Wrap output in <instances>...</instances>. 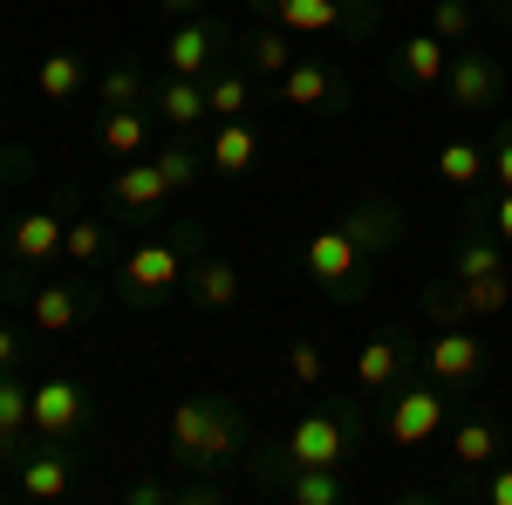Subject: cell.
I'll return each mask as SVG.
<instances>
[{"label":"cell","mask_w":512,"mask_h":505,"mask_svg":"<svg viewBox=\"0 0 512 505\" xmlns=\"http://www.w3.org/2000/svg\"><path fill=\"white\" fill-rule=\"evenodd\" d=\"M512 89V69L506 55H492V48H451V69H444V82H437V96L458 110V117H485V110H499Z\"/></svg>","instance_id":"7"},{"label":"cell","mask_w":512,"mask_h":505,"mask_svg":"<svg viewBox=\"0 0 512 505\" xmlns=\"http://www.w3.org/2000/svg\"><path fill=\"white\" fill-rule=\"evenodd\" d=\"M396 239H410V219L396 212L390 198H355L335 226H321V233L301 239L294 273L315 287L321 301L349 308V301H362V294H369V267L390 253Z\"/></svg>","instance_id":"1"},{"label":"cell","mask_w":512,"mask_h":505,"mask_svg":"<svg viewBox=\"0 0 512 505\" xmlns=\"http://www.w3.org/2000/svg\"><path fill=\"white\" fill-rule=\"evenodd\" d=\"M35 383H21V369H0V471H14L35 444Z\"/></svg>","instance_id":"20"},{"label":"cell","mask_w":512,"mask_h":505,"mask_svg":"<svg viewBox=\"0 0 512 505\" xmlns=\"http://www.w3.org/2000/svg\"><path fill=\"white\" fill-rule=\"evenodd\" d=\"M437 178L444 185H458V198L465 192H485L492 185V157H485V144H472V137H451V144H437Z\"/></svg>","instance_id":"26"},{"label":"cell","mask_w":512,"mask_h":505,"mask_svg":"<svg viewBox=\"0 0 512 505\" xmlns=\"http://www.w3.org/2000/svg\"><path fill=\"white\" fill-rule=\"evenodd\" d=\"M158 137H164V123L151 117V103H137V110H103V117H96V144L110 157H151Z\"/></svg>","instance_id":"25"},{"label":"cell","mask_w":512,"mask_h":505,"mask_svg":"<svg viewBox=\"0 0 512 505\" xmlns=\"http://www.w3.org/2000/svg\"><path fill=\"white\" fill-rule=\"evenodd\" d=\"M123 233H130V226H123L117 212H110V219H82V212H69V233H62V260H69L76 273L110 267V260L123 253Z\"/></svg>","instance_id":"23"},{"label":"cell","mask_w":512,"mask_h":505,"mask_svg":"<svg viewBox=\"0 0 512 505\" xmlns=\"http://www.w3.org/2000/svg\"><path fill=\"white\" fill-rule=\"evenodd\" d=\"M185 301L192 308H205V314H226V308H239V260L233 253H198L192 260V273H185Z\"/></svg>","instance_id":"24"},{"label":"cell","mask_w":512,"mask_h":505,"mask_svg":"<svg viewBox=\"0 0 512 505\" xmlns=\"http://www.w3.org/2000/svg\"><path fill=\"white\" fill-rule=\"evenodd\" d=\"M164 21H192V14H212V0H151Z\"/></svg>","instance_id":"39"},{"label":"cell","mask_w":512,"mask_h":505,"mask_svg":"<svg viewBox=\"0 0 512 505\" xmlns=\"http://www.w3.org/2000/svg\"><path fill=\"white\" fill-rule=\"evenodd\" d=\"M260 485L287 505H349V471H328V465H280Z\"/></svg>","instance_id":"21"},{"label":"cell","mask_w":512,"mask_h":505,"mask_svg":"<svg viewBox=\"0 0 512 505\" xmlns=\"http://www.w3.org/2000/svg\"><path fill=\"white\" fill-rule=\"evenodd\" d=\"M89 89H96V110H137V103H151V76H144L137 55H117Z\"/></svg>","instance_id":"27"},{"label":"cell","mask_w":512,"mask_h":505,"mask_svg":"<svg viewBox=\"0 0 512 505\" xmlns=\"http://www.w3.org/2000/svg\"><path fill=\"white\" fill-rule=\"evenodd\" d=\"M410 369H417V342H410L403 328H376V335H369V342L355 349L349 389L362 396V403H369V410H376V403H383V396H390V389L403 383Z\"/></svg>","instance_id":"11"},{"label":"cell","mask_w":512,"mask_h":505,"mask_svg":"<svg viewBox=\"0 0 512 505\" xmlns=\"http://www.w3.org/2000/svg\"><path fill=\"white\" fill-rule=\"evenodd\" d=\"M103 192H110V212H117L130 233H151V226H164L171 185H164L158 157H123V164H117V178H110Z\"/></svg>","instance_id":"10"},{"label":"cell","mask_w":512,"mask_h":505,"mask_svg":"<svg viewBox=\"0 0 512 505\" xmlns=\"http://www.w3.org/2000/svg\"><path fill=\"white\" fill-rule=\"evenodd\" d=\"M376 424H383V437L390 444H403V451H417V444H431V437H444V424H451V389L437 383V376H403V383L376 403Z\"/></svg>","instance_id":"6"},{"label":"cell","mask_w":512,"mask_h":505,"mask_svg":"<svg viewBox=\"0 0 512 505\" xmlns=\"http://www.w3.org/2000/svg\"><path fill=\"white\" fill-rule=\"evenodd\" d=\"M465 198L485 212V226H492V233L512 246V192H492V185H485V192H465Z\"/></svg>","instance_id":"36"},{"label":"cell","mask_w":512,"mask_h":505,"mask_svg":"<svg viewBox=\"0 0 512 505\" xmlns=\"http://www.w3.org/2000/svg\"><path fill=\"white\" fill-rule=\"evenodd\" d=\"M260 21L287 35H335V41H369L383 28V0H246Z\"/></svg>","instance_id":"5"},{"label":"cell","mask_w":512,"mask_h":505,"mask_svg":"<svg viewBox=\"0 0 512 505\" xmlns=\"http://www.w3.org/2000/svg\"><path fill=\"white\" fill-rule=\"evenodd\" d=\"M0 233H7V185H0Z\"/></svg>","instance_id":"42"},{"label":"cell","mask_w":512,"mask_h":505,"mask_svg":"<svg viewBox=\"0 0 512 505\" xmlns=\"http://www.w3.org/2000/svg\"><path fill=\"white\" fill-rule=\"evenodd\" d=\"M239 62H246L253 76H287V69H294V41H287V28L260 21V28L246 35V48H239Z\"/></svg>","instance_id":"31"},{"label":"cell","mask_w":512,"mask_h":505,"mask_svg":"<svg viewBox=\"0 0 512 505\" xmlns=\"http://www.w3.org/2000/svg\"><path fill=\"white\" fill-rule=\"evenodd\" d=\"M444 458H451V471L472 485L478 471H492L499 458H506V424H499V417H458L451 437H444Z\"/></svg>","instance_id":"18"},{"label":"cell","mask_w":512,"mask_h":505,"mask_svg":"<svg viewBox=\"0 0 512 505\" xmlns=\"http://www.w3.org/2000/svg\"><path fill=\"white\" fill-rule=\"evenodd\" d=\"M151 117H158L171 137H205V130H212L205 82L198 76H151Z\"/></svg>","instance_id":"17"},{"label":"cell","mask_w":512,"mask_h":505,"mask_svg":"<svg viewBox=\"0 0 512 505\" xmlns=\"http://www.w3.org/2000/svg\"><path fill=\"white\" fill-rule=\"evenodd\" d=\"M485 157H492V192H512V123H499V130H492Z\"/></svg>","instance_id":"38"},{"label":"cell","mask_w":512,"mask_h":505,"mask_svg":"<svg viewBox=\"0 0 512 505\" xmlns=\"http://www.w3.org/2000/svg\"><path fill=\"white\" fill-rule=\"evenodd\" d=\"M362 437H369V403L349 389V396H328V403H315V410H301L280 444H253L246 471H253V478H267V471H280V465L349 471V458L362 451Z\"/></svg>","instance_id":"3"},{"label":"cell","mask_w":512,"mask_h":505,"mask_svg":"<svg viewBox=\"0 0 512 505\" xmlns=\"http://www.w3.org/2000/svg\"><path fill=\"white\" fill-rule=\"evenodd\" d=\"M274 96L287 103V110H315V117H349V103H355V82L342 62H321V55H294V69L274 82Z\"/></svg>","instance_id":"9"},{"label":"cell","mask_w":512,"mask_h":505,"mask_svg":"<svg viewBox=\"0 0 512 505\" xmlns=\"http://www.w3.org/2000/svg\"><path fill=\"white\" fill-rule=\"evenodd\" d=\"M164 76H212V69H226L239 62V28L233 21H219V14H192V21H178L171 35H164Z\"/></svg>","instance_id":"8"},{"label":"cell","mask_w":512,"mask_h":505,"mask_svg":"<svg viewBox=\"0 0 512 505\" xmlns=\"http://www.w3.org/2000/svg\"><path fill=\"white\" fill-rule=\"evenodd\" d=\"M205 103H212V123L226 117H253V69L246 62H226L205 76Z\"/></svg>","instance_id":"29"},{"label":"cell","mask_w":512,"mask_h":505,"mask_svg":"<svg viewBox=\"0 0 512 505\" xmlns=\"http://www.w3.org/2000/svg\"><path fill=\"white\" fill-rule=\"evenodd\" d=\"M417 308H424V321H431V328H472V321H478L458 280H431V287L417 294Z\"/></svg>","instance_id":"32"},{"label":"cell","mask_w":512,"mask_h":505,"mask_svg":"<svg viewBox=\"0 0 512 505\" xmlns=\"http://www.w3.org/2000/svg\"><path fill=\"white\" fill-rule=\"evenodd\" d=\"M478 28V14H472V0H431V35L437 41H451V48H465Z\"/></svg>","instance_id":"33"},{"label":"cell","mask_w":512,"mask_h":505,"mask_svg":"<svg viewBox=\"0 0 512 505\" xmlns=\"http://www.w3.org/2000/svg\"><path fill=\"white\" fill-rule=\"evenodd\" d=\"M465 499H485V505H512V458H499L492 471H478L472 485H458Z\"/></svg>","instance_id":"34"},{"label":"cell","mask_w":512,"mask_h":505,"mask_svg":"<svg viewBox=\"0 0 512 505\" xmlns=\"http://www.w3.org/2000/svg\"><path fill=\"white\" fill-rule=\"evenodd\" d=\"M485 362H492V349L478 342L472 328H437L431 342H417V369H424V376H437L451 396H465V389L485 376Z\"/></svg>","instance_id":"13"},{"label":"cell","mask_w":512,"mask_h":505,"mask_svg":"<svg viewBox=\"0 0 512 505\" xmlns=\"http://www.w3.org/2000/svg\"><path fill=\"white\" fill-rule=\"evenodd\" d=\"M0 369H21V328L0 321Z\"/></svg>","instance_id":"40"},{"label":"cell","mask_w":512,"mask_h":505,"mask_svg":"<svg viewBox=\"0 0 512 505\" xmlns=\"http://www.w3.org/2000/svg\"><path fill=\"white\" fill-rule=\"evenodd\" d=\"M212 246V226L205 219H171V226H151L144 239H130L117 260H110V294L123 308L151 314L164 308L171 294H185V273L192 260Z\"/></svg>","instance_id":"2"},{"label":"cell","mask_w":512,"mask_h":505,"mask_svg":"<svg viewBox=\"0 0 512 505\" xmlns=\"http://www.w3.org/2000/svg\"><path fill=\"white\" fill-rule=\"evenodd\" d=\"M492 14H499V21H506V28H512V0H492Z\"/></svg>","instance_id":"41"},{"label":"cell","mask_w":512,"mask_h":505,"mask_svg":"<svg viewBox=\"0 0 512 505\" xmlns=\"http://www.w3.org/2000/svg\"><path fill=\"white\" fill-rule=\"evenodd\" d=\"M444 69H451V41H437L431 28H410V35L396 41V55H390L396 89H437Z\"/></svg>","instance_id":"22"},{"label":"cell","mask_w":512,"mask_h":505,"mask_svg":"<svg viewBox=\"0 0 512 505\" xmlns=\"http://www.w3.org/2000/svg\"><path fill=\"white\" fill-rule=\"evenodd\" d=\"M21 178H35V151L21 137H0V185H21Z\"/></svg>","instance_id":"37"},{"label":"cell","mask_w":512,"mask_h":505,"mask_svg":"<svg viewBox=\"0 0 512 505\" xmlns=\"http://www.w3.org/2000/svg\"><path fill=\"white\" fill-rule=\"evenodd\" d=\"M62 233H69V205H35L21 219H7V267L14 273H35L48 260H62Z\"/></svg>","instance_id":"15"},{"label":"cell","mask_w":512,"mask_h":505,"mask_svg":"<svg viewBox=\"0 0 512 505\" xmlns=\"http://www.w3.org/2000/svg\"><path fill=\"white\" fill-rule=\"evenodd\" d=\"M198 151H205V178H246L260 164V130L246 117H226L198 137Z\"/></svg>","instance_id":"19"},{"label":"cell","mask_w":512,"mask_h":505,"mask_svg":"<svg viewBox=\"0 0 512 505\" xmlns=\"http://www.w3.org/2000/svg\"><path fill=\"white\" fill-rule=\"evenodd\" d=\"M41 444H76L89 430V389L76 376H41L35 383V417H28Z\"/></svg>","instance_id":"14"},{"label":"cell","mask_w":512,"mask_h":505,"mask_svg":"<svg viewBox=\"0 0 512 505\" xmlns=\"http://www.w3.org/2000/svg\"><path fill=\"white\" fill-rule=\"evenodd\" d=\"M287 376L301 389H321V376H328V355H321V342H294L287 349Z\"/></svg>","instance_id":"35"},{"label":"cell","mask_w":512,"mask_h":505,"mask_svg":"<svg viewBox=\"0 0 512 505\" xmlns=\"http://www.w3.org/2000/svg\"><path fill=\"white\" fill-rule=\"evenodd\" d=\"M253 458V430H246V410L233 396L205 389V396H185L171 410V430H164V465L178 471H233Z\"/></svg>","instance_id":"4"},{"label":"cell","mask_w":512,"mask_h":505,"mask_svg":"<svg viewBox=\"0 0 512 505\" xmlns=\"http://www.w3.org/2000/svg\"><path fill=\"white\" fill-rule=\"evenodd\" d=\"M14 301L28 308V328H35L41 342H62L69 328H82V321L96 314L103 294L76 273V280H41V287H28V294H14Z\"/></svg>","instance_id":"12"},{"label":"cell","mask_w":512,"mask_h":505,"mask_svg":"<svg viewBox=\"0 0 512 505\" xmlns=\"http://www.w3.org/2000/svg\"><path fill=\"white\" fill-rule=\"evenodd\" d=\"M7 492H21V499H35V505H55V499H69L76 492V451L69 444H28V458L7 471Z\"/></svg>","instance_id":"16"},{"label":"cell","mask_w":512,"mask_h":505,"mask_svg":"<svg viewBox=\"0 0 512 505\" xmlns=\"http://www.w3.org/2000/svg\"><path fill=\"white\" fill-rule=\"evenodd\" d=\"M89 62H82L76 48H55V55H41V69H35V89L48 96V103H76L82 89H89Z\"/></svg>","instance_id":"30"},{"label":"cell","mask_w":512,"mask_h":505,"mask_svg":"<svg viewBox=\"0 0 512 505\" xmlns=\"http://www.w3.org/2000/svg\"><path fill=\"white\" fill-rule=\"evenodd\" d=\"M151 157H158V171H164V185H171V198H185L205 178V151H198V137H171L164 130L158 144H151Z\"/></svg>","instance_id":"28"}]
</instances>
